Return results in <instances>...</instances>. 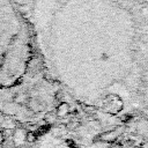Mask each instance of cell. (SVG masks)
I'll return each instance as SVG.
<instances>
[{
    "label": "cell",
    "mask_w": 148,
    "mask_h": 148,
    "mask_svg": "<svg viewBox=\"0 0 148 148\" xmlns=\"http://www.w3.org/2000/svg\"><path fill=\"white\" fill-rule=\"evenodd\" d=\"M50 75L77 103L109 117L148 120V3L34 0Z\"/></svg>",
    "instance_id": "obj_1"
},
{
    "label": "cell",
    "mask_w": 148,
    "mask_h": 148,
    "mask_svg": "<svg viewBox=\"0 0 148 148\" xmlns=\"http://www.w3.org/2000/svg\"><path fill=\"white\" fill-rule=\"evenodd\" d=\"M25 105H27V108H28L30 111H32V112H39V111L43 109L40 102H38L36 98H30V97H29V99L27 101Z\"/></svg>",
    "instance_id": "obj_2"
},
{
    "label": "cell",
    "mask_w": 148,
    "mask_h": 148,
    "mask_svg": "<svg viewBox=\"0 0 148 148\" xmlns=\"http://www.w3.org/2000/svg\"><path fill=\"white\" fill-rule=\"evenodd\" d=\"M28 99H29V96H28L27 94L20 92V94H17V95L14 97V103H16V104H25Z\"/></svg>",
    "instance_id": "obj_3"
},
{
    "label": "cell",
    "mask_w": 148,
    "mask_h": 148,
    "mask_svg": "<svg viewBox=\"0 0 148 148\" xmlns=\"http://www.w3.org/2000/svg\"><path fill=\"white\" fill-rule=\"evenodd\" d=\"M25 139H27V141H28V142H32V141H35L36 136H35V134H34V133L29 132V133H27V135H25Z\"/></svg>",
    "instance_id": "obj_4"
},
{
    "label": "cell",
    "mask_w": 148,
    "mask_h": 148,
    "mask_svg": "<svg viewBox=\"0 0 148 148\" xmlns=\"http://www.w3.org/2000/svg\"><path fill=\"white\" fill-rule=\"evenodd\" d=\"M2 143H3V133L0 132V148H2Z\"/></svg>",
    "instance_id": "obj_5"
},
{
    "label": "cell",
    "mask_w": 148,
    "mask_h": 148,
    "mask_svg": "<svg viewBox=\"0 0 148 148\" xmlns=\"http://www.w3.org/2000/svg\"><path fill=\"white\" fill-rule=\"evenodd\" d=\"M145 1H146V2H147V3H148V0H145Z\"/></svg>",
    "instance_id": "obj_6"
}]
</instances>
